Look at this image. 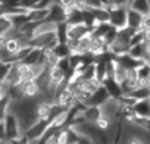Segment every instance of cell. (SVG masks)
I'll list each match as a JSON object with an SVG mask.
<instances>
[{
  "label": "cell",
  "mask_w": 150,
  "mask_h": 144,
  "mask_svg": "<svg viewBox=\"0 0 150 144\" xmlns=\"http://www.w3.org/2000/svg\"><path fill=\"white\" fill-rule=\"evenodd\" d=\"M3 128H5V135L6 140L11 143H18L22 138L24 129L21 125V121L18 118V115L13 110H9L3 119Z\"/></svg>",
  "instance_id": "1"
},
{
  "label": "cell",
  "mask_w": 150,
  "mask_h": 144,
  "mask_svg": "<svg viewBox=\"0 0 150 144\" xmlns=\"http://www.w3.org/2000/svg\"><path fill=\"white\" fill-rule=\"evenodd\" d=\"M50 121H46V119H37L31 126H28L24 134H22V138H25L27 141H38L44 132L47 131V128L50 126Z\"/></svg>",
  "instance_id": "2"
},
{
  "label": "cell",
  "mask_w": 150,
  "mask_h": 144,
  "mask_svg": "<svg viewBox=\"0 0 150 144\" xmlns=\"http://www.w3.org/2000/svg\"><path fill=\"white\" fill-rule=\"evenodd\" d=\"M109 11V24L118 30L127 27V12L128 6H108Z\"/></svg>",
  "instance_id": "3"
},
{
  "label": "cell",
  "mask_w": 150,
  "mask_h": 144,
  "mask_svg": "<svg viewBox=\"0 0 150 144\" xmlns=\"http://www.w3.org/2000/svg\"><path fill=\"white\" fill-rule=\"evenodd\" d=\"M22 81H24V65L21 62H15L11 65V69L5 78V83L9 87H12V85L21 84Z\"/></svg>",
  "instance_id": "4"
},
{
  "label": "cell",
  "mask_w": 150,
  "mask_h": 144,
  "mask_svg": "<svg viewBox=\"0 0 150 144\" xmlns=\"http://www.w3.org/2000/svg\"><path fill=\"white\" fill-rule=\"evenodd\" d=\"M110 99V96H109V93H108V90L103 87V84H100L93 93H91V96L87 99V102L84 103L86 106H103L108 100Z\"/></svg>",
  "instance_id": "5"
},
{
  "label": "cell",
  "mask_w": 150,
  "mask_h": 144,
  "mask_svg": "<svg viewBox=\"0 0 150 144\" xmlns=\"http://www.w3.org/2000/svg\"><path fill=\"white\" fill-rule=\"evenodd\" d=\"M47 22L52 24H59V22H66V11L65 8H62L59 3L53 2L49 8V15L46 18Z\"/></svg>",
  "instance_id": "6"
},
{
  "label": "cell",
  "mask_w": 150,
  "mask_h": 144,
  "mask_svg": "<svg viewBox=\"0 0 150 144\" xmlns=\"http://www.w3.org/2000/svg\"><path fill=\"white\" fill-rule=\"evenodd\" d=\"M102 84H103V87L108 90V93H109L110 99L119 100V99L124 96L122 88H121V83H119V81H116L113 77H106V78L102 81Z\"/></svg>",
  "instance_id": "7"
},
{
  "label": "cell",
  "mask_w": 150,
  "mask_h": 144,
  "mask_svg": "<svg viewBox=\"0 0 150 144\" xmlns=\"http://www.w3.org/2000/svg\"><path fill=\"white\" fill-rule=\"evenodd\" d=\"M19 87L24 94V99H38L41 94V90H40L37 81H22L19 84Z\"/></svg>",
  "instance_id": "8"
},
{
  "label": "cell",
  "mask_w": 150,
  "mask_h": 144,
  "mask_svg": "<svg viewBox=\"0 0 150 144\" xmlns=\"http://www.w3.org/2000/svg\"><path fill=\"white\" fill-rule=\"evenodd\" d=\"M91 30L86 24H75L68 27V40H80L84 35L90 34Z\"/></svg>",
  "instance_id": "9"
},
{
  "label": "cell",
  "mask_w": 150,
  "mask_h": 144,
  "mask_svg": "<svg viewBox=\"0 0 150 144\" xmlns=\"http://www.w3.org/2000/svg\"><path fill=\"white\" fill-rule=\"evenodd\" d=\"M115 59H116L127 71H134V69H137L143 62H146V60H140V59L131 56L129 53H124V54H121V56H118V57H115Z\"/></svg>",
  "instance_id": "10"
},
{
  "label": "cell",
  "mask_w": 150,
  "mask_h": 144,
  "mask_svg": "<svg viewBox=\"0 0 150 144\" xmlns=\"http://www.w3.org/2000/svg\"><path fill=\"white\" fill-rule=\"evenodd\" d=\"M83 116H84L86 122L96 124L103 116V110H102L100 106H86L84 110H83Z\"/></svg>",
  "instance_id": "11"
},
{
  "label": "cell",
  "mask_w": 150,
  "mask_h": 144,
  "mask_svg": "<svg viewBox=\"0 0 150 144\" xmlns=\"http://www.w3.org/2000/svg\"><path fill=\"white\" fill-rule=\"evenodd\" d=\"M141 21H143V13L131 9L128 6V12H127V27L132 28V30H140L141 27Z\"/></svg>",
  "instance_id": "12"
},
{
  "label": "cell",
  "mask_w": 150,
  "mask_h": 144,
  "mask_svg": "<svg viewBox=\"0 0 150 144\" xmlns=\"http://www.w3.org/2000/svg\"><path fill=\"white\" fill-rule=\"evenodd\" d=\"M132 110L138 116H147V118H150V97L149 99L135 100V103L132 104Z\"/></svg>",
  "instance_id": "13"
},
{
  "label": "cell",
  "mask_w": 150,
  "mask_h": 144,
  "mask_svg": "<svg viewBox=\"0 0 150 144\" xmlns=\"http://www.w3.org/2000/svg\"><path fill=\"white\" fill-rule=\"evenodd\" d=\"M13 24L11 16L8 15H0V38H6L12 34L13 31Z\"/></svg>",
  "instance_id": "14"
},
{
  "label": "cell",
  "mask_w": 150,
  "mask_h": 144,
  "mask_svg": "<svg viewBox=\"0 0 150 144\" xmlns=\"http://www.w3.org/2000/svg\"><path fill=\"white\" fill-rule=\"evenodd\" d=\"M128 53L140 60H147L149 59V50H147V44L146 43H140V44H134L129 47Z\"/></svg>",
  "instance_id": "15"
},
{
  "label": "cell",
  "mask_w": 150,
  "mask_h": 144,
  "mask_svg": "<svg viewBox=\"0 0 150 144\" xmlns=\"http://www.w3.org/2000/svg\"><path fill=\"white\" fill-rule=\"evenodd\" d=\"M66 22H68V25L83 24V9L78 8V6L68 9L66 11Z\"/></svg>",
  "instance_id": "16"
},
{
  "label": "cell",
  "mask_w": 150,
  "mask_h": 144,
  "mask_svg": "<svg viewBox=\"0 0 150 144\" xmlns=\"http://www.w3.org/2000/svg\"><path fill=\"white\" fill-rule=\"evenodd\" d=\"M135 71H137V80H138V83L140 84H149V80H150V63L146 60Z\"/></svg>",
  "instance_id": "17"
},
{
  "label": "cell",
  "mask_w": 150,
  "mask_h": 144,
  "mask_svg": "<svg viewBox=\"0 0 150 144\" xmlns=\"http://www.w3.org/2000/svg\"><path fill=\"white\" fill-rule=\"evenodd\" d=\"M47 15H49V9L35 8V9H31L27 12V18L30 22H43V21H46Z\"/></svg>",
  "instance_id": "18"
},
{
  "label": "cell",
  "mask_w": 150,
  "mask_h": 144,
  "mask_svg": "<svg viewBox=\"0 0 150 144\" xmlns=\"http://www.w3.org/2000/svg\"><path fill=\"white\" fill-rule=\"evenodd\" d=\"M108 77V60L97 59L96 60V80L102 84V81Z\"/></svg>",
  "instance_id": "19"
},
{
  "label": "cell",
  "mask_w": 150,
  "mask_h": 144,
  "mask_svg": "<svg viewBox=\"0 0 150 144\" xmlns=\"http://www.w3.org/2000/svg\"><path fill=\"white\" fill-rule=\"evenodd\" d=\"M52 52L54 53V56H56L57 59L69 57V56L72 54V50H71V47L68 46V43H57V44L52 49Z\"/></svg>",
  "instance_id": "20"
},
{
  "label": "cell",
  "mask_w": 150,
  "mask_h": 144,
  "mask_svg": "<svg viewBox=\"0 0 150 144\" xmlns=\"http://www.w3.org/2000/svg\"><path fill=\"white\" fill-rule=\"evenodd\" d=\"M129 96H131L132 99H135V100L149 99V97H150V85H149V84H140Z\"/></svg>",
  "instance_id": "21"
},
{
  "label": "cell",
  "mask_w": 150,
  "mask_h": 144,
  "mask_svg": "<svg viewBox=\"0 0 150 144\" xmlns=\"http://www.w3.org/2000/svg\"><path fill=\"white\" fill-rule=\"evenodd\" d=\"M68 22H59L54 27V32L59 43H68Z\"/></svg>",
  "instance_id": "22"
},
{
  "label": "cell",
  "mask_w": 150,
  "mask_h": 144,
  "mask_svg": "<svg viewBox=\"0 0 150 144\" xmlns=\"http://www.w3.org/2000/svg\"><path fill=\"white\" fill-rule=\"evenodd\" d=\"M129 8L146 15V13H149V0H131Z\"/></svg>",
  "instance_id": "23"
},
{
  "label": "cell",
  "mask_w": 150,
  "mask_h": 144,
  "mask_svg": "<svg viewBox=\"0 0 150 144\" xmlns=\"http://www.w3.org/2000/svg\"><path fill=\"white\" fill-rule=\"evenodd\" d=\"M11 103H12V99L9 96H5L0 99V122L5 119L6 113L11 110Z\"/></svg>",
  "instance_id": "24"
},
{
  "label": "cell",
  "mask_w": 150,
  "mask_h": 144,
  "mask_svg": "<svg viewBox=\"0 0 150 144\" xmlns=\"http://www.w3.org/2000/svg\"><path fill=\"white\" fill-rule=\"evenodd\" d=\"M94 18L97 22H109V11L108 8H91Z\"/></svg>",
  "instance_id": "25"
},
{
  "label": "cell",
  "mask_w": 150,
  "mask_h": 144,
  "mask_svg": "<svg viewBox=\"0 0 150 144\" xmlns=\"http://www.w3.org/2000/svg\"><path fill=\"white\" fill-rule=\"evenodd\" d=\"M11 65H12V63H6V62H3V60H0V81H5L8 72H9V69H11Z\"/></svg>",
  "instance_id": "26"
},
{
  "label": "cell",
  "mask_w": 150,
  "mask_h": 144,
  "mask_svg": "<svg viewBox=\"0 0 150 144\" xmlns=\"http://www.w3.org/2000/svg\"><path fill=\"white\" fill-rule=\"evenodd\" d=\"M37 3H38V0H21L19 6L24 8L25 11H31V9H34L37 6Z\"/></svg>",
  "instance_id": "27"
},
{
  "label": "cell",
  "mask_w": 150,
  "mask_h": 144,
  "mask_svg": "<svg viewBox=\"0 0 150 144\" xmlns=\"http://www.w3.org/2000/svg\"><path fill=\"white\" fill-rule=\"evenodd\" d=\"M140 30H143V31H149L150 30V12L146 13V15H143V21H141Z\"/></svg>",
  "instance_id": "28"
},
{
  "label": "cell",
  "mask_w": 150,
  "mask_h": 144,
  "mask_svg": "<svg viewBox=\"0 0 150 144\" xmlns=\"http://www.w3.org/2000/svg\"><path fill=\"white\" fill-rule=\"evenodd\" d=\"M106 2L108 6H128V0H106Z\"/></svg>",
  "instance_id": "29"
},
{
  "label": "cell",
  "mask_w": 150,
  "mask_h": 144,
  "mask_svg": "<svg viewBox=\"0 0 150 144\" xmlns=\"http://www.w3.org/2000/svg\"><path fill=\"white\" fill-rule=\"evenodd\" d=\"M128 144H146L141 138H137V137H131L128 138Z\"/></svg>",
  "instance_id": "30"
},
{
  "label": "cell",
  "mask_w": 150,
  "mask_h": 144,
  "mask_svg": "<svg viewBox=\"0 0 150 144\" xmlns=\"http://www.w3.org/2000/svg\"><path fill=\"white\" fill-rule=\"evenodd\" d=\"M3 141H8V140L5 135V128H3V121H2L0 122V143H3Z\"/></svg>",
  "instance_id": "31"
},
{
  "label": "cell",
  "mask_w": 150,
  "mask_h": 144,
  "mask_svg": "<svg viewBox=\"0 0 150 144\" xmlns=\"http://www.w3.org/2000/svg\"><path fill=\"white\" fill-rule=\"evenodd\" d=\"M149 12H150V0H149Z\"/></svg>",
  "instance_id": "32"
},
{
  "label": "cell",
  "mask_w": 150,
  "mask_h": 144,
  "mask_svg": "<svg viewBox=\"0 0 150 144\" xmlns=\"http://www.w3.org/2000/svg\"><path fill=\"white\" fill-rule=\"evenodd\" d=\"M129 3H131V0H128V6H129Z\"/></svg>",
  "instance_id": "33"
},
{
  "label": "cell",
  "mask_w": 150,
  "mask_h": 144,
  "mask_svg": "<svg viewBox=\"0 0 150 144\" xmlns=\"http://www.w3.org/2000/svg\"><path fill=\"white\" fill-rule=\"evenodd\" d=\"M147 62H149V63H150V57H149V59H147Z\"/></svg>",
  "instance_id": "34"
},
{
  "label": "cell",
  "mask_w": 150,
  "mask_h": 144,
  "mask_svg": "<svg viewBox=\"0 0 150 144\" xmlns=\"http://www.w3.org/2000/svg\"><path fill=\"white\" fill-rule=\"evenodd\" d=\"M149 85H150V84H149Z\"/></svg>",
  "instance_id": "35"
}]
</instances>
